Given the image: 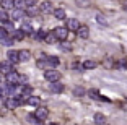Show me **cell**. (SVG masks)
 <instances>
[{"instance_id": "cell-21", "label": "cell", "mask_w": 127, "mask_h": 125, "mask_svg": "<svg viewBox=\"0 0 127 125\" xmlns=\"http://www.w3.org/2000/svg\"><path fill=\"white\" fill-rule=\"evenodd\" d=\"M26 104H30V106H37L39 104V98H36V96H30L26 99Z\"/></svg>"}, {"instance_id": "cell-1", "label": "cell", "mask_w": 127, "mask_h": 125, "mask_svg": "<svg viewBox=\"0 0 127 125\" xmlns=\"http://www.w3.org/2000/svg\"><path fill=\"white\" fill-rule=\"evenodd\" d=\"M44 78L49 81V83H54V81H59V80H60V73H59L57 70H52V68H49V70H46Z\"/></svg>"}, {"instance_id": "cell-5", "label": "cell", "mask_w": 127, "mask_h": 125, "mask_svg": "<svg viewBox=\"0 0 127 125\" xmlns=\"http://www.w3.org/2000/svg\"><path fill=\"white\" fill-rule=\"evenodd\" d=\"M54 33V36L57 37V41H65L67 39V34H68V31H67V28H56V29L52 31Z\"/></svg>"}, {"instance_id": "cell-9", "label": "cell", "mask_w": 127, "mask_h": 125, "mask_svg": "<svg viewBox=\"0 0 127 125\" xmlns=\"http://www.w3.org/2000/svg\"><path fill=\"white\" fill-rule=\"evenodd\" d=\"M7 57H8V60H10L11 63H18L20 62V57H18V52L16 50H8Z\"/></svg>"}, {"instance_id": "cell-20", "label": "cell", "mask_w": 127, "mask_h": 125, "mask_svg": "<svg viewBox=\"0 0 127 125\" xmlns=\"http://www.w3.org/2000/svg\"><path fill=\"white\" fill-rule=\"evenodd\" d=\"M10 21V16L5 10H0V23H8Z\"/></svg>"}, {"instance_id": "cell-29", "label": "cell", "mask_w": 127, "mask_h": 125, "mask_svg": "<svg viewBox=\"0 0 127 125\" xmlns=\"http://www.w3.org/2000/svg\"><path fill=\"white\" fill-rule=\"evenodd\" d=\"M96 21L99 23V25H106V20H104L103 15H96Z\"/></svg>"}, {"instance_id": "cell-35", "label": "cell", "mask_w": 127, "mask_h": 125, "mask_svg": "<svg viewBox=\"0 0 127 125\" xmlns=\"http://www.w3.org/2000/svg\"><path fill=\"white\" fill-rule=\"evenodd\" d=\"M124 10H127V0H124Z\"/></svg>"}, {"instance_id": "cell-13", "label": "cell", "mask_w": 127, "mask_h": 125, "mask_svg": "<svg viewBox=\"0 0 127 125\" xmlns=\"http://www.w3.org/2000/svg\"><path fill=\"white\" fill-rule=\"evenodd\" d=\"M18 57H20V62H26V60H30L31 52L30 50H20L18 52Z\"/></svg>"}, {"instance_id": "cell-19", "label": "cell", "mask_w": 127, "mask_h": 125, "mask_svg": "<svg viewBox=\"0 0 127 125\" xmlns=\"http://www.w3.org/2000/svg\"><path fill=\"white\" fill-rule=\"evenodd\" d=\"M21 31L25 34H31V33H33V26H31L30 23H23V25H21Z\"/></svg>"}, {"instance_id": "cell-28", "label": "cell", "mask_w": 127, "mask_h": 125, "mask_svg": "<svg viewBox=\"0 0 127 125\" xmlns=\"http://www.w3.org/2000/svg\"><path fill=\"white\" fill-rule=\"evenodd\" d=\"M25 5H26V7H36L37 0H25Z\"/></svg>"}, {"instance_id": "cell-31", "label": "cell", "mask_w": 127, "mask_h": 125, "mask_svg": "<svg viewBox=\"0 0 127 125\" xmlns=\"http://www.w3.org/2000/svg\"><path fill=\"white\" fill-rule=\"evenodd\" d=\"M75 94H78V96H82V94H85V89H83V88H75Z\"/></svg>"}, {"instance_id": "cell-24", "label": "cell", "mask_w": 127, "mask_h": 125, "mask_svg": "<svg viewBox=\"0 0 127 125\" xmlns=\"http://www.w3.org/2000/svg\"><path fill=\"white\" fill-rule=\"evenodd\" d=\"M90 96L93 98V99H96V101H108L106 98H103V96L98 94V91H90Z\"/></svg>"}, {"instance_id": "cell-30", "label": "cell", "mask_w": 127, "mask_h": 125, "mask_svg": "<svg viewBox=\"0 0 127 125\" xmlns=\"http://www.w3.org/2000/svg\"><path fill=\"white\" fill-rule=\"evenodd\" d=\"M37 67H41V68H46V67H47V62H46V59L39 60V62H37Z\"/></svg>"}, {"instance_id": "cell-36", "label": "cell", "mask_w": 127, "mask_h": 125, "mask_svg": "<svg viewBox=\"0 0 127 125\" xmlns=\"http://www.w3.org/2000/svg\"><path fill=\"white\" fill-rule=\"evenodd\" d=\"M122 107H124V109H126V110H127V102H126V104H124V106H122Z\"/></svg>"}, {"instance_id": "cell-15", "label": "cell", "mask_w": 127, "mask_h": 125, "mask_svg": "<svg viewBox=\"0 0 127 125\" xmlns=\"http://www.w3.org/2000/svg\"><path fill=\"white\" fill-rule=\"evenodd\" d=\"M46 62H47V67H57L59 65V59L57 57H46Z\"/></svg>"}, {"instance_id": "cell-23", "label": "cell", "mask_w": 127, "mask_h": 125, "mask_svg": "<svg viewBox=\"0 0 127 125\" xmlns=\"http://www.w3.org/2000/svg\"><path fill=\"white\" fill-rule=\"evenodd\" d=\"M95 122H96V124H99V125H103L106 122V117L103 114H95Z\"/></svg>"}, {"instance_id": "cell-7", "label": "cell", "mask_w": 127, "mask_h": 125, "mask_svg": "<svg viewBox=\"0 0 127 125\" xmlns=\"http://www.w3.org/2000/svg\"><path fill=\"white\" fill-rule=\"evenodd\" d=\"M77 34H78L82 39H88V37H90V29H88L86 26H82V25H80V28H78V31H77Z\"/></svg>"}, {"instance_id": "cell-18", "label": "cell", "mask_w": 127, "mask_h": 125, "mask_svg": "<svg viewBox=\"0 0 127 125\" xmlns=\"http://www.w3.org/2000/svg\"><path fill=\"white\" fill-rule=\"evenodd\" d=\"M54 16H56L57 20H64L65 18V10H64V8H56V10H54Z\"/></svg>"}, {"instance_id": "cell-16", "label": "cell", "mask_w": 127, "mask_h": 125, "mask_svg": "<svg viewBox=\"0 0 127 125\" xmlns=\"http://www.w3.org/2000/svg\"><path fill=\"white\" fill-rule=\"evenodd\" d=\"M46 36H47V31H46V29H39L37 33H34V34H33V37H34V39H37V41L46 39Z\"/></svg>"}, {"instance_id": "cell-33", "label": "cell", "mask_w": 127, "mask_h": 125, "mask_svg": "<svg viewBox=\"0 0 127 125\" xmlns=\"http://www.w3.org/2000/svg\"><path fill=\"white\" fill-rule=\"evenodd\" d=\"M28 120H30V122H31V124H37V122H36V120H37V119H36V117H34V115H30V117H28Z\"/></svg>"}, {"instance_id": "cell-37", "label": "cell", "mask_w": 127, "mask_h": 125, "mask_svg": "<svg viewBox=\"0 0 127 125\" xmlns=\"http://www.w3.org/2000/svg\"><path fill=\"white\" fill-rule=\"evenodd\" d=\"M51 125H57V124H51Z\"/></svg>"}, {"instance_id": "cell-25", "label": "cell", "mask_w": 127, "mask_h": 125, "mask_svg": "<svg viewBox=\"0 0 127 125\" xmlns=\"http://www.w3.org/2000/svg\"><path fill=\"white\" fill-rule=\"evenodd\" d=\"M46 41L52 44V42H56V41H57V37L54 36V33H52V31H51V33H47V36H46Z\"/></svg>"}, {"instance_id": "cell-22", "label": "cell", "mask_w": 127, "mask_h": 125, "mask_svg": "<svg viewBox=\"0 0 127 125\" xmlns=\"http://www.w3.org/2000/svg\"><path fill=\"white\" fill-rule=\"evenodd\" d=\"M98 63L96 62H93V60H86V62H83V68L85 70H90V68H95Z\"/></svg>"}, {"instance_id": "cell-26", "label": "cell", "mask_w": 127, "mask_h": 125, "mask_svg": "<svg viewBox=\"0 0 127 125\" xmlns=\"http://www.w3.org/2000/svg\"><path fill=\"white\" fill-rule=\"evenodd\" d=\"M7 37H10L8 31H7V29H3V28H0V39L3 41V39H7Z\"/></svg>"}, {"instance_id": "cell-10", "label": "cell", "mask_w": 127, "mask_h": 125, "mask_svg": "<svg viewBox=\"0 0 127 125\" xmlns=\"http://www.w3.org/2000/svg\"><path fill=\"white\" fill-rule=\"evenodd\" d=\"M13 72V68H11L10 63H0V73H3L5 76H7L8 73H11Z\"/></svg>"}, {"instance_id": "cell-17", "label": "cell", "mask_w": 127, "mask_h": 125, "mask_svg": "<svg viewBox=\"0 0 127 125\" xmlns=\"http://www.w3.org/2000/svg\"><path fill=\"white\" fill-rule=\"evenodd\" d=\"M10 36H11V39H16V41H21L23 39V37H25V33H23V31L21 29H15V31H13V33H11L10 34Z\"/></svg>"}, {"instance_id": "cell-32", "label": "cell", "mask_w": 127, "mask_h": 125, "mask_svg": "<svg viewBox=\"0 0 127 125\" xmlns=\"http://www.w3.org/2000/svg\"><path fill=\"white\" fill-rule=\"evenodd\" d=\"M2 42H3V46H11V42H13V39H10V37H7V39H3Z\"/></svg>"}, {"instance_id": "cell-14", "label": "cell", "mask_w": 127, "mask_h": 125, "mask_svg": "<svg viewBox=\"0 0 127 125\" xmlns=\"http://www.w3.org/2000/svg\"><path fill=\"white\" fill-rule=\"evenodd\" d=\"M0 5H2V8H3V10H10V8L15 7V0H2V2H0Z\"/></svg>"}, {"instance_id": "cell-11", "label": "cell", "mask_w": 127, "mask_h": 125, "mask_svg": "<svg viewBox=\"0 0 127 125\" xmlns=\"http://www.w3.org/2000/svg\"><path fill=\"white\" fill-rule=\"evenodd\" d=\"M39 10H41L42 13H51V11H52V3H51V2H42Z\"/></svg>"}, {"instance_id": "cell-4", "label": "cell", "mask_w": 127, "mask_h": 125, "mask_svg": "<svg viewBox=\"0 0 127 125\" xmlns=\"http://www.w3.org/2000/svg\"><path fill=\"white\" fill-rule=\"evenodd\" d=\"M65 28H67V31H78V28H80V23H78V20L77 18H68L67 20V23H65Z\"/></svg>"}, {"instance_id": "cell-34", "label": "cell", "mask_w": 127, "mask_h": 125, "mask_svg": "<svg viewBox=\"0 0 127 125\" xmlns=\"http://www.w3.org/2000/svg\"><path fill=\"white\" fill-rule=\"evenodd\" d=\"M3 94H5V91L2 88H0V101H2V98H3Z\"/></svg>"}, {"instance_id": "cell-12", "label": "cell", "mask_w": 127, "mask_h": 125, "mask_svg": "<svg viewBox=\"0 0 127 125\" xmlns=\"http://www.w3.org/2000/svg\"><path fill=\"white\" fill-rule=\"evenodd\" d=\"M25 16H26V13H25L23 10H20V8H16V10L11 13V18L16 20V21H18V20H21V18H25Z\"/></svg>"}, {"instance_id": "cell-3", "label": "cell", "mask_w": 127, "mask_h": 125, "mask_svg": "<svg viewBox=\"0 0 127 125\" xmlns=\"http://www.w3.org/2000/svg\"><path fill=\"white\" fill-rule=\"evenodd\" d=\"M20 80H21V75L16 73L15 70L11 72V73H8V75H7V83H8V85L16 86V85H20Z\"/></svg>"}, {"instance_id": "cell-8", "label": "cell", "mask_w": 127, "mask_h": 125, "mask_svg": "<svg viewBox=\"0 0 127 125\" xmlns=\"http://www.w3.org/2000/svg\"><path fill=\"white\" fill-rule=\"evenodd\" d=\"M49 89H51L52 93H62L64 91V85H62V83L54 81V83H49Z\"/></svg>"}, {"instance_id": "cell-6", "label": "cell", "mask_w": 127, "mask_h": 125, "mask_svg": "<svg viewBox=\"0 0 127 125\" xmlns=\"http://www.w3.org/2000/svg\"><path fill=\"white\" fill-rule=\"evenodd\" d=\"M49 115V110L46 109V107H37L36 112H34V117L37 119V120H46Z\"/></svg>"}, {"instance_id": "cell-2", "label": "cell", "mask_w": 127, "mask_h": 125, "mask_svg": "<svg viewBox=\"0 0 127 125\" xmlns=\"http://www.w3.org/2000/svg\"><path fill=\"white\" fill-rule=\"evenodd\" d=\"M23 101H25V99L20 98V96H13V98H8V99H7L5 106H7V109H15V107H18Z\"/></svg>"}, {"instance_id": "cell-27", "label": "cell", "mask_w": 127, "mask_h": 125, "mask_svg": "<svg viewBox=\"0 0 127 125\" xmlns=\"http://www.w3.org/2000/svg\"><path fill=\"white\" fill-rule=\"evenodd\" d=\"M15 7L20 8V10H23V8L26 7V5H25V0H15Z\"/></svg>"}]
</instances>
